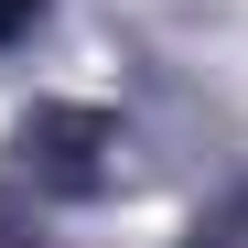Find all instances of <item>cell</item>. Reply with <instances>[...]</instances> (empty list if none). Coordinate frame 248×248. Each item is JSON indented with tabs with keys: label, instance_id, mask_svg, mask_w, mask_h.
<instances>
[{
	"label": "cell",
	"instance_id": "cell-1",
	"mask_svg": "<svg viewBox=\"0 0 248 248\" xmlns=\"http://www.w3.org/2000/svg\"><path fill=\"white\" fill-rule=\"evenodd\" d=\"M22 11H32V0H0V22H22Z\"/></svg>",
	"mask_w": 248,
	"mask_h": 248
}]
</instances>
